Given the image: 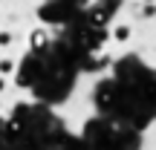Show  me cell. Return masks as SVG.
I'll return each instance as SVG.
<instances>
[{"label":"cell","mask_w":156,"mask_h":150,"mask_svg":"<svg viewBox=\"0 0 156 150\" xmlns=\"http://www.w3.org/2000/svg\"><path fill=\"white\" fill-rule=\"evenodd\" d=\"M29 49H32L35 55H41V52L49 49V32H46L44 26H35L32 32H29Z\"/></svg>","instance_id":"1"},{"label":"cell","mask_w":156,"mask_h":150,"mask_svg":"<svg viewBox=\"0 0 156 150\" xmlns=\"http://www.w3.org/2000/svg\"><path fill=\"white\" fill-rule=\"evenodd\" d=\"M110 38L116 40V44H127V40H133V23H127V20L116 23L113 32H110Z\"/></svg>","instance_id":"2"},{"label":"cell","mask_w":156,"mask_h":150,"mask_svg":"<svg viewBox=\"0 0 156 150\" xmlns=\"http://www.w3.org/2000/svg\"><path fill=\"white\" fill-rule=\"evenodd\" d=\"M17 69H20V64H17L12 55H3V58H0V78H12Z\"/></svg>","instance_id":"3"},{"label":"cell","mask_w":156,"mask_h":150,"mask_svg":"<svg viewBox=\"0 0 156 150\" xmlns=\"http://www.w3.org/2000/svg\"><path fill=\"white\" fill-rule=\"evenodd\" d=\"M12 40H15V35H12L9 29H3V32H0V49H6V46H12Z\"/></svg>","instance_id":"4"},{"label":"cell","mask_w":156,"mask_h":150,"mask_svg":"<svg viewBox=\"0 0 156 150\" xmlns=\"http://www.w3.org/2000/svg\"><path fill=\"white\" fill-rule=\"evenodd\" d=\"M6 89H9V78H0V95H6Z\"/></svg>","instance_id":"5"}]
</instances>
